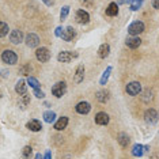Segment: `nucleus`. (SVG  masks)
Masks as SVG:
<instances>
[{
    "label": "nucleus",
    "mask_w": 159,
    "mask_h": 159,
    "mask_svg": "<svg viewBox=\"0 0 159 159\" xmlns=\"http://www.w3.org/2000/svg\"><path fill=\"white\" fill-rule=\"evenodd\" d=\"M2 60H3V63L10 64V66H14V64H16V61H18V56H16V53L14 52V50L6 49L4 52L2 53Z\"/></svg>",
    "instance_id": "nucleus-1"
},
{
    "label": "nucleus",
    "mask_w": 159,
    "mask_h": 159,
    "mask_svg": "<svg viewBox=\"0 0 159 159\" xmlns=\"http://www.w3.org/2000/svg\"><path fill=\"white\" fill-rule=\"evenodd\" d=\"M67 93V83L66 82H57L52 87V94L56 98H61Z\"/></svg>",
    "instance_id": "nucleus-2"
},
{
    "label": "nucleus",
    "mask_w": 159,
    "mask_h": 159,
    "mask_svg": "<svg viewBox=\"0 0 159 159\" xmlns=\"http://www.w3.org/2000/svg\"><path fill=\"white\" fill-rule=\"evenodd\" d=\"M143 31H144V23L140 22V20H136V22H133L128 26V33L131 35H139Z\"/></svg>",
    "instance_id": "nucleus-3"
},
{
    "label": "nucleus",
    "mask_w": 159,
    "mask_h": 159,
    "mask_svg": "<svg viewBox=\"0 0 159 159\" xmlns=\"http://www.w3.org/2000/svg\"><path fill=\"white\" fill-rule=\"evenodd\" d=\"M125 90L129 95L135 97V95H137V94H140V91H142V84H140L139 82H131V83L126 84Z\"/></svg>",
    "instance_id": "nucleus-4"
},
{
    "label": "nucleus",
    "mask_w": 159,
    "mask_h": 159,
    "mask_svg": "<svg viewBox=\"0 0 159 159\" xmlns=\"http://www.w3.org/2000/svg\"><path fill=\"white\" fill-rule=\"evenodd\" d=\"M35 57H37L38 61L41 63H46L50 59V52L48 48H38L35 50Z\"/></svg>",
    "instance_id": "nucleus-5"
},
{
    "label": "nucleus",
    "mask_w": 159,
    "mask_h": 159,
    "mask_svg": "<svg viewBox=\"0 0 159 159\" xmlns=\"http://www.w3.org/2000/svg\"><path fill=\"white\" fill-rule=\"evenodd\" d=\"M75 57H78V53L63 50V52L59 53V56H57V60H59L60 63H70V61H71L72 59H75Z\"/></svg>",
    "instance_id": "nucleus-6"
},
{
    "label": "nucleus",
    "mask_w": 159,
    "mask_h": 159,
    "mask_svg": "<svg viewBox=\"0 0 159 159\" xmlns=\"http://www.w3.org/2000/svg\"><path fill=\"white\" fill-rule=\"evenodd\" d=\"M75 35H76V31H75V29L72 26H68L67 29H63V33H61L60 38H63L64 41H72V39L75 38Z\"/></svg>",
    "instance_id": "nucleus-7"
},
{
    "label": "nucleus",
    "mask_w": 159,
    "mask_h": 159,
    "mask_svg": "<svg viewBox=\"0 0 159 159\" xmlns=\"http://www.w3.org/2000/svg\"><path fill=\"white\" fill-rule=\"evenodd\" d=\"M144 120H146V122H148V124H155V122L158 121V111L152 109V107L146 110V113H144Z\"/></svg>",
    "instance_id": "nucleus-8"
},
{
    "label": "nucleus",
    "mask_w": 159,
    "mask_h": 159,
    "mask_svg": "<svg viewBox=\"0 0 159 159\" xmlns=\"http://www.w3.org/2000/svg\"><path fill=\"white\" fill-rule=\"evenodd\" d=\"M76 22L80 25H87L90 22V14L84 10H78L76 11Z\"/></svg>",
    "instance_id": "nucleus-9"
},
{
    "label": "nucleus",
    "mask_w": 159,
    "mask_h": 159,
    "mask_svg": "<svg viewBox=\"0 0 159 159\" xmlns=\"http://www.w3.org/2000/svg\"><path fill=\"white\" fill-rule=\"evenodd\" d=\"M26 45L29 48H37L39 45V37L34 33H30L26 35Z\"/></svg>",
    "instance_id": "nucleus-10"
},
{
    "label": "nucleus",
    "mask_w": 159,
    "mask_h": 159,
    "mask_svg": "<svg viewBox=\"0 0 159 159\" xmlns=\"http://www.w3.org/2000/svg\"><path fill=\"white\" fill-rule=\"evenodd\" d=\"M10 41L15 45H19L23 41V33L20 30H12L10 34Z\"/></svg>",
    "instance_id": "nucleus-11"
},
{
    "label": "nucleus",
    "mask_w": 159,
    "mask_h": 159,
    "mask_svg": "<svg viewBox=\"0 0 159 159\" xmlns=\"http://www.w3.org/2000/svg\"><path fill=\"white\" fill-rule=\"evenodd\" d=\"M76 111L79 114H87L90 113V110H91V105H90L89 102H84V101H82V102H79L76 105Z\"/></svg>",
    "instance_id": "nucleus-12"
},
{
    "label": "nucleus",
    "mask_w": 159,
    "mask_h": 159,
    "mask_svg": "<svg viewBox=\"0 0 159 159\" xmlns=\"http://www.w3.org/2000/svg\"><path fill=\"white\" fill-rule=\"evenodd\" d=\"M126 46L128 48H131V49H136V48H139L140 44H142V39H140L137 35H132V37H129L128 39H126Z\"/></svg>",
    "instance_id": "nucleus-13"
},
{
    "label": "nucleus",
    "mask_w": 159,
    "mask_h": 159,
    "mask_svg": "<svg viewBox=\"0 0 159 159\" xmlns=\"http://www.w3.org/2000/svg\"><path fill=\"white\" fill-rule=\"evenodd\" d=\"M109 114H106L105 111H99V113H97L95 116V122L98 125H107V122H109Z\"/></svg>",
    "instance_id": "nucleus-14"
},
{
    "label": "nucleus",
    "mask_w": 159,
    "mask_h": 159,
    "mask_svg": "<svg viewBox=\"0 0 159 159\" xmlns=\"http://www.w3.org/2000/svg\"><path fill=\"white\" fill-rule=\"evenodd\" d=\"M84 79V67L83 66H78L76 71L74 74V82L75 83H82Z\"/></svg>",
    "instance_id": "nucleus-15"
},
{
    "label": "nucleus",
    "mask_w": 159,
    "mask_h": 159,
    "mask_svg": "<svg viewBox=\"0 0 159 159\" xmlns=\"http://www.w3.org/2000/svg\"><path fill=\"white\" fill-rule=\"evenodd\" d=\"M26 126H27V129H30L33 132H39L42 129V124L38 120H30L26 124Z\"/></svg>",
    "instance_id": "nucleus-16"
},
{
    "label": "nucleus",
    "mask_w": 159,
    "mask_h": 159,
    "mask_svg": "<svg viewBox=\"0 0 159 159\" xmlns=\"http://www.w3.org/2000/svg\"><path fill=\"white\" fill-rule=\"evenodd\" d=\"M110 53V45L109 44H102L98 49V56L101 59H106Z\"/></svg>",
    "instance_id": "nucleus-17"
},
{
    "label": "nucleus",
    "mask_w": 159,
    "mask_h": 159,
    "mask_svg": "<svg viewBox=\"0 0 159 159\" xmlns=\"http://www.w3.org/2000/svg\"><path fill=\"white\" fill-rule=\"evenodd\" d=\"M110 98V93L106 91V90H101V91L97 93V99L101 103H106Z\"/></svg>",
    "instance_id": "nucleus-18"
},
{
    "label": "nucleus",
    "mask_w": 159,
    "mask_h": 159,
    "mask_svg": "<svg viewBox=\"0 0 159 159\" xmlns=\"http://www.w3.org/2000/svg\"><path fill=\"white\" fill-rule=\"evenodd\" d=\"M68 125V117H60L59 120H57V122L55 124V129L56 131H63V129H66Z\"/></svg>",
    "instance_id": "nucleus-19"
},
{
    "label": "nucleus",
    "mask_w": 159,
    "mask_h": 159,
    "mask_svg": "<svg viewBox=\"0 0 159 159\" xmlns=\"http://www.w3.org/2000/svg\"><path fill=\"white\" fill-rule=\"evenodd\" d=\"M117 14H118V6H117V3H110V4L107 6V8H106V15L116 16Z\"/></svg>",
    "instance_id": "nucleus-20"
},
{
    "label": "nucleus",
    "mask_w": 159,
    "mask_h": 159,
    "mask_svg": "<svg viewBox=\"0 0 159 159\" xmlns=\"http://www.w3.org/2000/svg\"><path fill=\"white\" fill-rule=\"evenodd\" d=\"M15 91L19 94V95H23V94H26V82L25 80H18L16 82V86H15Z\"/></svg>",
    "instance_id": "nucleus-21"
},
{
    "label": "nucleus",
    "mask_w": 159,
    "mask_h": 159,
    "mask_svg": "<svg viewBox=\"0 0 159 159\" xmlns=\"http://www.w3.org/2000/svg\"><path fill=\"white\" fill-rule=\"evenodd\" d=\"M110 74H111V67H107L106 70H105V72L102 74V78H101V80H99V84H102V86L106 84L107 80H109Z\"/></svg>",
    "instance_id": "nucleus-22"
},
{
    "label": "nucleus",
    "mask_w": 159,
    "mask_h": 159,
    "mask_svg": "<svg viewBox=\"0 0 159 159\" xmlns=\"http://www.w3.org/2000/svg\"><path fill=\"white\" fill-rule=\"evenodd\" d=\"M44 120L45 122H48V124H52V122H55L56 120V113L55 111H45L44 113Z\"/></svg>",
    "instance_id": "nucleus-23"
},
{
    "label": "nucleus",
    "mask_w": 159,
    "mask_h": 159,
    "mask_svg": "<svg viewBox=\"0 0 159 159\" xmlns=\"http://www.w3.org/2000/svg\"><path fill=\"white\" fill-rule=\"evenodd\" d=\"M118 143H120L121 147H128L129 144V136L126 133H120L118 135Z\"/></svg>",
    "instance_id": "nucleus-24"
},
{
    "label": "nucleus",
    "mask_w": 159,
    "mask_h": 159,
    "mask_svg": "<svg viewBox=\"0 0 159 159\" xmlns=\"http://www.w3.org/2000/svg\"><path fill=\"white\" fill-rule=\"evenodd\" d=\"M143 152H144V148H143L142 144H135V146H133V148H132L133 157H142Z\"/></svg>",
    "instance_id": "nucleus-25"
},
{
    "label": "nucleus",
    "mask_w": 159,
    "mask_h": 159,
    "mask_svg": "<svg viewBox=\"0 0 159 159\" xmlns=\"http://www.w3.org/2000/svg\"><path fill=\"white\" fill-rule=\"evenodd\" d=\"M8 25L4 23V22H0V38L2 37H6L7 34H8Z\"/></svg>",
    "instance_id": "nucleus-26"
},
{
    "label": "nucleus",
    "mask_w": 159,
    "mask_h": 159,
    "mask_svg": "<svg viewBox=\"0 0 159 159\" xmlns=\"http://www.w3.org/2000/svg\"><path fill=\"white\" fill-rule=\"evenodd\" d=\"M27 84H30V87H33V89H38L39 87V82L33 76L27 78Z\"/></svg>",
    "instance_id": "nucleus-27"
},
{
    "label": "nucleus",
    "mask_w": 159,
    "mask_h": 159,
    "mask_svg": "<svg viewBox=\"0 0 159 159\" xmlns=\"http://www.w3.org/2000/svg\"><path fill=\"white\" fill-rule=\"evenodd\" d=\"M68 14H70V7L64 6L63 8H61V11H60V19L61 20H66L67 16H68Z\"/></svg>",
    "instance_id": "nucleus-28"
},
{
    "label": "nucleus",
    "mask_w": 159,
    "mask_h": 159,
    "mask_svg": "<svg viewBox=\"0 0 159 159\" xmlns=\"http://www.w3.org/2000/svg\"><path fill=\"white\" fill-rule=\"evenodd\" d=\"M142 99L144 101V102H148V101H151V99H152V93H151L150 90H146V91L143 93V95H142Z\"/></svg>",
    "instance_id": "nucleus-29"
},
{
    "label": "nucleus",
    "mask_w": 159,
    "mask_h": 159,
    "mask_svg": "<svg viewBox=\"0 0 159 159\" xmlns=\"http://www.w3.org/2000/svg\"><path fill=\"white\" fill-rule=\"evenodd\" d=\"M31 152H33V150H31V147L30 146H26V147H23V150H22V155L25 158H29V157H31Z\"/></svg>",
    "instance_id": "nucleus-30"
},
{
    "label": "nucleus",
    "mask_w": 159,
    "mask_h": 159,
    "mask_svg": "<svg viewBox=\"0 0 159 159\" xmlns=\"http://www.w3.org/2000/svg\"><path fill=\"white\" fill-rule=\"evenodd\" d=\"M34 95L37 97V98H44L45 94H44L42 90H39V87H38V89H34Z\"/></svg>",
    "instance_id": "nucleus-31"
},
{
    "label": "nucleus",
    "mask_w": 159,
    "mask_h": 159,
    "mask_svg": "<svg viewBox=\"0 0 159 159\" xmlns=\"http://www.w3.org/2000/svg\"><path fill=\"white\" fill-rule=\"evenodd\" d=\"M20 97H22V99H20V102H22V105H23L22 107H25V106H26V105H27L29 102H30V98H29V95H26V94H23V95H20Z\"/></svg>",
    "instance_id": "nucleus-32"
},
{
    "label": "nucleus",
    "mask_w": 159,
    "mask_h": 159,
    "mask_svg": "<svg viewBox=\"0 0 159 159\" xmlns=\"http://www.w3.org/2000/svg\"><path fill=\"white\" fill-rule=\"evenodd\" d=\"M30 71H31L30 66H25V67H22V70H20V72H22L23 75H29V74H30Z\"/></svg>",
    "instance_id": "nucleus-33"
},
{
    "label": "nucleus",
    "mask_w": 159,
    "mask_h": 159,
    "mask_svg": "<svg viewBox=\"0 0 159 159\" xmlns=\"http://www.w3.org/2000/svg\"><path fill=\"white\" fill-rule=\"evenodd\" d=\"M61 33H63V27H57L56 29V31H55V34H56V37H60V35H61Z\"/></svg>",
    "instance_id": "nucleus-34"
},
{
    "label": "nucleus",
    "mask_w": 159,
    "mask_h": 159,
    "mask_svg": "<svg viewBox=\"0 0 159 159\" xmlns=\"http://www.w3.org/2000/svg\"><path fill=\"white\" fill-rule=\"evenodd\" d=\"M46 6H53V0H42Z\"/></svg>",
    "instance_id": "nucleus-35"
},
{
    "label": "nucleus",
    "mask_w": 159,
    "mask_h": 159,
    "mask_svg": "<svg viewBox=\"0 0 159 159\" xmlns=\"http://www.w3.org/2000/svg\"><path fill=\"white\" fill-rule=\"evenodd\" d=\"M152 6H154V8H155V10H158V8H159V6H158V0H152Z\"/></svg>",
    "instance_id": "nucleus-36"
},
{
    "label": "nucleus",
    "mask_w": 159,
    "mask_h": 159,
    "mask_svg": "<svg viewBox=\"0 0 159 159\" xmlns=\"http://www.w3.org/2000/svg\"><path fill=\"white\" fill-rule=\"evenodd\" d=\"M50 157H52V154H50V151H48V152L45 154V158H46V159H49Z\"/></svg>",
    "instance_id": "nucleus-37"
},
{
    "label": "nucleus",
    "mask_w": 159,
    "mask_h": 159,
    "mask_svg": "<svg viewBox=\"0 0 159 159\" xmlns=\"http://www.w3.org/2000/svg\"><path fill=\"white\" fill-rule=\"evenodd\" d=\"M129 2H131V0H120L118 3H120V4H124V3H129Z\"/></svg>",
    "instance_id": "nucleus-38"
}]
</instances>
